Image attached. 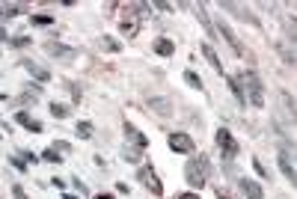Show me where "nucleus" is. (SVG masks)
Masks as SVG:
<instances>
[{
	"label": "nucleus",
	"mask_w": 297,
	"mask_h": 199,
	"mask_svg": "<svg viewBox=\"0 0 297 199\" xmlns=\"http://www.w3.org/2000/svg\"><path fill=\"white\" fill-rule=\"evenodd\" d=\"M238 86H241V95H244V104H253V107H264V86L262 80H259V74L256 71H241L238 77Z\"/></svg>",
	"instance_id": "nucleus-1"
},
{
	"label": "nucleus",
	"mask_w": 297,
	"mask_h": 199,
	"mask_svg": "<svg viewBox=\"0 0 297 199\" xmlns=\"http://www.w3.org/2000/svg\"><path fill=\"white\" fill-rule=\"evenodd\" d=\"M184 178L193 187V193H196L199 187H205L208 184V161L205 158H187L184 161Z\"/></svg>",
	"instance_id": "nucleus-2"
},
{
	"label": "nucleus",
	"mask_w": 297,
	"mask_h": 199,
	"mask_svg": "<svg viewBox=\"0 0 297 199\" xmlns=\"http://www.w3.org/2000/svg\"><path fill=\"white\" fill-rule=\"evenodd\" d=\"M137 181H143V187H146L149 193H155V196L164 193V184H161V178L155 175L152 166H140V169H137Z\"/></svg>",
	"instance_id": "nucleus-3"
},
{
	"label": "nucleus",
	"mask_w": 297,
	"mask_h": 199,
	"mask_svg": "<svg viewBox=\"0 0 297 199\" xmlns=\"http://www.w3.org/2000/svg\"><path fill=\"white\" fill-rule=\"evenodd\" d=\"M166 143H169V149H172L175 155H190V152H193V140L181 131H172L166 137Z\"/></svg>",
	"instance_id": "nucleus-4"
},
{
	"label": "nucleus",
	"mask_w": 297,
	"mask_h": 199,
	"mask_svg": "<svg viewBox=\"0 0 297 199\" xmlns=\"http://www.w3.org/2000/svg\"><path fill=\"white\" fill-rule=\"evenodd\" d=\"M276 164H279V169H282V175L294 184V181H297V172H294V155H291V149H279Z\"/></svg>",
	"instance_id": "nucleus-5"
},
{
	"label": "nucleus",
	"mask_w": 297,
	"mask_h": 199,
	"mask_svg": "<svg viewBox=\"0 0 297 199\" xmlns=\"http://www.w3.org/2000/svg\"><path fill=\"white\" fill-rule=\"evenodd\" d=\"M214 137H217V146H220V152H223L226 158H235V155H238V140H235L226 128H220Z\"/></svg>",
	"instance_id": "nucleus-6"
},
{
	"label": "nucleus",
	"mask_w": 297,
	"mask_h": 199,
	"mask_svg": "<svg viewBox=\"0 0 297 199\" xmlns=\"http://www.w3.org/2000/svg\"><path fill=\"white\" fill-rule=\"evenodd\" d=\"M214 33H220L223 39H226V45H229L232 51L238 54V57H244V48H241V42H238V36L229 30V24H223V21H217V27H214Z\"/></svg>",
	"instance_id": "nucleus-7"
},
{
	"label": "nucleus",
	"mask_w": 297,
	"mask_h": 199,
	"mask_svg": "<svg viewBox=\"0 0 297 199\" xmlns=\"http://www.w3.org/2000/svg\"><path fill=\"white\" fill-rule=\"evenodd\" d=\"M146 104L152 107V113H158V116H164V119H169V116H172V104H169V98L149 95V101H146Z\"/></svg>",
	"instance_id": "nucleus-8"
},
{
	"label": "nucleus",
	"mask_w": 297,
	"mask_h": 199,
	"mask_svg": "<svg viewBox=\"0 0 297 199\" xmlns=\"http://www.w3.org/2000/svg\"><path fill=\"white\" fill-rule=\"evenodd\" d=\"M238 184H241V190H244V196L247 199H264V190H262L259 181H253V178H241Z\"/></svg>",
	"instance_id": "nucleus-9"
},
{
	"label": "nucleus",
	"mask_w": 297,
	"mask_h": 199,
	"mask_svg": "<svg viewBox=\"0 0 297 199\" xmlns=\"http://www.w3.org/2000/svg\"><path fill=\"white\" fill-rule=\"evenodd\" d=\"M24 68L33 74L39 83H48V80H51V71H48V68H42L39 63H33V60H24Z\"/></svg>",
	"instance_id": "nucleus-10"
},
{
	"label": "nucleus",
	"mask_w": 297,
	"mask_h": 199,
	"mask_svg": "<svg viewBox=\"0 0 297 199\" xmlns=\"http://www.w3.org/2000/svg\"><path fill=\"white\" fill-rule=\"evenodd\" d=\"M27 6L24 3H0V21H6V18H12V15H21Z\"/></svg>",
	"instance_id": "nucleus-11"
},
{
	"label": "nucleus",
	"mask_w": 297,
	"mask_h": 199,
	"mask_svg": "<svg viewBox=\"0 0 297 199\" xmlns=\"http://www.w3.org/2000/svg\"><path fill=\"white\" fill-rule=\"evenodd\" d=\"M45 48H48V54H54V57H74V48L60 45V42H48Z\"/></svg>",
	"instance_id": "nucleus-12"
},
{
	"label": "nucleus",
	"mask_w": 297,
	"mask_h": 199,
	"mask_svg": "<svg viewBox=\"0 0 297 199\" xmlns=\"http://www.w3.org/2000/svg\"><path fill=\"white\" fill-rule=\"evenodd\" d=\"M125 134H128V140H131V143H137V149H146V146H149V140L137 131L131 122H125Z\"/></svg>",
	"instance_id": "nucleus-13"
},
{
	"label": "nucleus",
	"mask_w": 297,
	"mask_h": 199,
	"mask_svg": "<svg viewBox=\"0 0 297 199\" xmlns=\"http://www.w3.org/2000/svg\"><path fill=\"white\" fill-rule=\"evenodd\" d=\"M276 51H279V54H282V60H285V63H288V66H294V45H291V39H288V42H279V45H276Z\"/></svg>",
	"instance_id": "nucleus-14"
},
{
	"label": "nucleus",
	"mask_w": 297,
	"mask_h": 199,
	"mask_svg": "<svg viewBox=\"0 0 297 199\" xmlns=\"http://www.w3.org/2000/svg\"><path fill=\"white\" fill-rule=\"evenodd\" d=\"M202 54H205V60L211 63V68H214V71H223V63H220V57H217V51H214L211 45H202Z\"/></svg>",
	"instance_id": "nucleus-15"
},
{
	"label": "nucleus",
	"mask_w": 297,
	"mask_h": 199,
	"mask_svg": "<svg viewBox=\"0 0 297 199\" xmlns=\"http://www.w3.org/2000/svg\"><path fill=\"white\" fill-rule=\"evenodd\" d=\"M155 54H161V57H172V54H175V45H172L169 39H158V42H155Z\"/></svg>",
	"instance_id": "nucleus-16"
},
{
	"label": "nucleus",
	"mask_w": 297,
	"mask_h": 199,
	"mask_svg": "<svg viewBox=\"0 0 297 199\" xmlns=\"http://www.w3.org/2000/svg\"><path fill=\"white\" fill-rule=\"evenodd\" d=\"M140 152H143V149H134V146H125V149H122V158H125L128 164H140V161H143V155H140Z\"/></svg>",
	"instance_id": "nucleus-17"
},
{
	"label": "nucleus",
	"mask_w": 297,
	"mask_h": 199,
	"mask_svg": "<svg viewBox=\"0 0 297 199\" xmlns=\"http://www.w3.org/2000/svg\"><path fill=\"white\" fill-rule=\"evenodd\" d=\"M92 134H95L92 122H77V137H80V140H89Z\"/></svg>",
	"instance_id": "nucleus-18"
},
{
	"label": "nucleus",
	"mask_w": 297,
	"mask_h": 199,
	"mask_svg": "<svg viewBox=\"0 0 297 199\" xmlns=\"http://www.w3.org/2000/svg\"><path fill=\"white\" fill-rule=\"evenodd\" d=\"M39 161H48V164H63V158H60V152H54V149H45Z\"/></svg>",
	"instance_id": "nucleus-19"
},
{
	"label": "nucleus",
	"mask_w": 297,
	"mask_h": 199,
	"mask_svg": "<svg viewBox=\"0 0 297 199\" xmlns=\"http://www.w3.org/2000/svg\"><path fill=\"white\" fill-rule=\"evenodd\" d=\"M51 113H54L57 119H66V116L71 113V110H68L66 104H60V101H54V104H51Z\"/></svg>",
	"instance_id": "nucleus-20"
},
{
	"label": "nucleus",
	"mask_w": 297,
	"mask_h": 199,
	"mask_svg": "<svg viewBox=\"0 0 297 199\" xmlns=\"http://www.w3.org/2000/svg\"><path fill=\"white\" fill-rule=\"evenodd\" d=\"M184 80H187V83H190L193 89H202V80H199L196 71H190V68H187V71H184Z\"/></svg>",
	"instance_id": "nucleus-21"
},
{
	"label": "nucleus",
	"mask_w": 297,
	"mask_h": 199,
	"mask_svg": "<svg viewBox=\"0 0 297 199\" xmlns=\"http://www.w3.org/2000/svg\"><path fill=\"white\" fill-rule=\"evenodd\" d=\"M101 48H104V51H119L122 45H119V42H113L110 36H101Z\"/></svg>",
	"instance_id": "nucleus-22"
},
{
	"label": "nucleus",
	"mask_w": 297,
	"mask_h": 199,
	"mask_svg": "<svg viewBox=\"0 0 297 199\" xmlns=\"http://www.w3.org/2000/svg\"><path fill=\"white\" fill-rule=\"evenodd\" d=\"M30 21H33L36 27H45V24H54V18H51V15H33Z\"/></svg>",
	"instance_id": "nucleus-23"
},
{
	"label": "nucleus",
	"mask_w": 297,
	"mask_h": 199,
	"mask_svg": "<svg viewBox=\"0 0 297 199\" xmlns=\"http://www.w3.org/2000/svg\"><path fill=\"white\" fill-rule=\"evenodd\" d=\"M229 89H232V95H235V98H238L241 104H244V95H241V86H238V80H235V77H229Z\"/></svg>",
	"instance_id": "nucleus-24"
},
{
	"label": "nucleus",
	"mask_w": 297,
	"mask_h": 199,
	"mask_svg": "<svg viewBox=\"0 0 297 199\" xmlns=\"http://www.w3.org/2000/svg\"><path fill=\"white\" fill-rule=\"evenodd\" d=\"M9 42H12L15 48H27V45H30V39H27V36H12Z\"/></svg>",
	"instance_id": "nucleus-25"
},
{
	"label": "nucleus",
	"mask_w": 297,
	"mask_h": 199,
	"mask_svg": "<svg viewBox=\"0 0 297 199\" xmlns=\"http://www.w3.org/2000/svg\"><path fill=\"white\" fill-rule=\"evenodd\" d=\"M15 122H18V125H27V122H30V113H27V110H18V113H15Z\"/></svg>",
	"instance_id": "nucleus-26"
},
{
	"label": "nucleus",
	"mask_w": 297,
	"mask_h": 199,
	"mask_svg": "<svg viewBox=\"0 0 297 199\" xmlns=\"http://www.w3.org/2000/svg\"><path fill=\"white\" fill-rule=\"evenodd\" d=\"M24 128H27V131H33V134H39V131H42V122H36V119H30V122H27Z\"/></svg>",
	"instance_id": "nucleus-27"
},
{
	"label": "nucleus",
	"mask_w": 297,
	"mask_h": 199,
	"mask_svg": "<svg viewBox=\"0 0 297 199\" xmlns=\"http://www.w3.org/2000/svg\"><path fill=\"white\" fill-rule=\"evenodd\" d=\"M253 169L259 172V178H267V169L262 166V161H253Z\"/></svg>",
	"instance_id": "nucleus-28"
},
{
	"label": "nucleus",
	"mask_w": 297,
	"mask_h": 199,
	"mask_svg": "<svg viewBox=\"0 0 297 199\" xmlns=\"http://www.w3.org/2000/svg\"><path fill=\"white\" fill-rule=\"evenodd\" d=\"M12 196H15V199H27V193H24V190L15 184V187H12Z\"/></svg>",
	"instance_id": "nucleus-29"
},
{
	"label": "nucleus",
	"mask_w": 297,
	"mask_h": 199,
	"mask_svg": "<svg viewBox=\"0 0 297 199\" xmlns=\"http://www.w3.org/2000/svg\"><path fill=\"white\" fill-rule=\"evenodd\" d=\"M175 199H199V193H193V190H187V193H178Z\"/></svg>",
	"instance_id": "nucleus-30"
},
{
	"label": "nucleus",
	"mask_w": 297,
	"mask_h": 199,
	"mask_svg": "<svg viewBox=\"0 0 297 199\" xmlns=\"http://www.w3.org/2000/svg\"><path fill=\"white\" fill-rule=\"evenodd\" d=\"M51 184H54V187H60V190H66V181H63V178H51Z\"/></svg>",
	"instance_id": "nucleus-31"
},
{
	"label": "nucleus",
	"mask_w": 297,
	"mask_h": 199,
	"mask_svg": "<svg viewBox=\"0 0 297 199\" xmlns=\"http://www.w3.org/2000/svg\"><path fill=\"white\" fill-rule=\"evenodd\" d=\"M95 199H113V193H95Z\"/></svg>",
	"instance_id": "nucleus-32"
},
{
	"label": "nucleus",
	"mask_w": 297,
	"mask_h": 199,
	"mask_svg": "<svg viewBox=\"0 0 297 199\" xmlns=\"http://www.w3.org/2000/svg\"><path fill=\"white\" fill-rule=\"evenodd\" d=\"M3 39H6V33H3V27H0V42H3Z\"/></svg>",
	"instance_id": "nucleus-33"
},
{
	"label": "nucleus",
	"mask_w": 297,
	"mask_h": 199,
	"mask_svg": "<svg viewBox=\"0 0 297 199\" xmlns=\"http://www.w3.org/2000/svg\"><path fill=\"white\" fill-rule=\"evenodd\" d=\"M66 199H77V196H71V193H66Z\"/></svg>",
	"instance_id": "nucleus-34"
},
{
	"label": "nucleus",
	"mask_w": 297,
	"mask_h": 199,
	"mask_svg": "<svg viewBox=\"0 0 297 199\" xmlns=\"http://www.w3.org/2000/svg\"><path fill=\"white\" fill-rule=\"evenodd\" d=\"M0 98H3V92H0Z\"/></svg>",
	"instance_id": "nucleus-35"
},
{
	"label": "nucleus",
	"mask_w": 297,
	"mask_h": 199,
	"mask_svg": "<svg viewBox=\"0 0 297 199\" xmlns=\"http://www.w3.org/2000/svg\"><path fill=\"white\" fill-rule=\"evenodd\" d=\"M0 137H3V134H0Z\"/></svg>",
	"instance_id": "nucleus-36"
}]
</instances>
